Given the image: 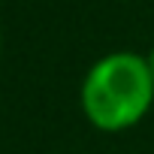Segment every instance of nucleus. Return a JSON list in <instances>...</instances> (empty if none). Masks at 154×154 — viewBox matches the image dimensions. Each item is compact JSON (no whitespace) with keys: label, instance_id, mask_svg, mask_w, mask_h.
<instances>
[{"label":"nucleus","instance_id":"obj_2","mask_svg":"<svg viewBox=\"0 0 154 154\" xmlns=\"http://www.w3.org/2000/svg\"><path fill=\"white\" fill-rule=\"evenodd\" d=\"M145 57H148V66H151V75H154V45H151V51H148Z\"/></svg>","mask_w":154,"mask_h":154},{"label":"nucleus","instance_id":"obj_3","mask_svg":"<svg viewBox=\"0 0 154 154\" xmlns=\"http://www.w3.org/2000/svg\"><path fill=\"white\" fill-rule=\"evenodd\" d=\"M0 42H3V33H0Z\"/></svg>","mask_w":154,"mask_h":154},{"label":"nucleus","instance_id":"obj_1","mask_svg":"<svg viewBox=\"0 0 154 154\" xmlns=\"http://www.w3.org/2000/svg\"><path fill=\"white\" fill-rule=\"evenodd\" d=\"M79 106L100 133L136 127L154 106V75L139 51H109L91 63L79 88Z\"/></svg>","mask_w":154,"mask_h":154}]
</instances>
